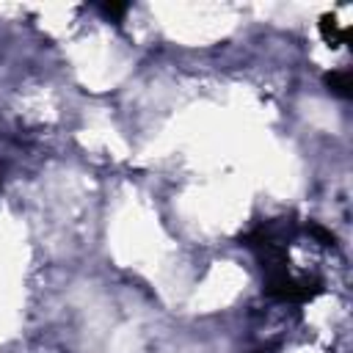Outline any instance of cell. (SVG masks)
I'll use <instances>...</instances> for the list:
<instances>
[{
    "label": "cell",
    "instance_id": "obj_1",
    "mask_svg": "<svg viewBox=\"0 0 353 353\" xmlns=\"http://www.w3.org/2000/svg\"><path fill=\"white\" fill-rule=\"evenodd\" d=\"M262 292L268 298H276V301H290V303H306L312 301L314 295L323 292V284L317 279H295L287 268L281 270H270L265 273V287Z\"/></svg>",
    "mask_w": 353,
    "mask_h": 353
},
{
    "label": "cell",
    "instance_id": "obj_2",
    "mask_svg": "<svg viewBox=\"0 0 353 353\" xmlns=\"http://www.w3.org/2000/svg\"><path fill=\"white\" fill-rule=\"evenodd\" d=\"M325 85L342 97V99H350L353 97V80H350V69H334L325 74Z\"/></svg>",
    "mask_w": 353,
    "mask_h": 353
},
{
    "label": "cell",
    "instance_id": "obj_3",
    "mask_svg": "<svg viewBox=\"0 0 353 353\" xmlns=\"http://www.w3.org/2000/svg\"><path fill=\"white\" fill-rule=\"evenodd\" d=\"M320 33H323V39H325L331 47H336V44H345V41H347V30H345V28H339L336 17H331V14H323V17H320Z\"/></svg>",
    "mask_w": 353,
    "mask_h": 353
},
{
    "label": "cell",
    "instance_id": "obj_4",
    "mask_svg": "<svg viewBox=\"0 0 353 353\" xmlns=\"http://www.w3.org/2000/svg\"><path fill=\"white\" fill-rule=\"evenodd\" d=\"M127 8H130L127 3H102V6H99V11H102L108 19H121V17L127 14Z\"/></svg>",
    "mask_w": 353,
    "mask_h": 353
},
{
    "label": "cell",
    "instance_id": "obj_5",
    "mask_svg": "<svg viewBox=\"0 0 353 353\" xmlns=\"http://www.w3.org/2000/svg\"><path fill=\"white\" fill-rule=\"evenodd\" d=\"M309 232L323 243V245H334L336 240H334V234L328 232V229H323V226H317V223H309Z\"/></svg>",
    "mask_w": 353,
    "mask_h": 353
},
{
    "label": "cell",
    "instance_id": "obj_6",
    "mask_svg": "<svg viewBox=\"0 0 353 353\" xmlns=\"http://www.w3.org/2000/svg\"><path fill=\"white\" fill-rule=\"evenodd\" d=\"M273 350H276V347L270 345V347H262V350H256V353H273Z\"/></svg>",
    "mask_w": 353,
    "mask_h": 353
}]
</instances>
